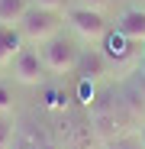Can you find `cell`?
I'll use <instances>...</instances> for the list:
<instances>
[{
	"instance_id": "6",
	"label": "cell",
	"mask_w": 145,
	"mask_h": 149,
	"mask_svg": "<svg viewBox=\"0 0 145 149\" xmlns=\"http://www.w3.org/2000/svg\"><path fill=\"white\" fill-rule=\"evenodd\" d=\"M110 62L103 52H97V49H81V62H78V71H81V78L84 81H93V78H100V74H107Z\"/></svg>"
},
{
	"instance_id": "3",
	"label": "cell",
	"mask_w": 145,
	"mask_h": 149,
	"mask_svg": "<svg viewBox=\"0 0 145 149\" xmlns=\"http://www.w3.org/2000/svg\"><path fill=\"white\" fill-rule=\"evenodd\" d=\"M39 55H42L45 71H52V74H74L78 62H81V49L71 39H65V36H55L45 45H39Z\"/></svg>"
},
{
	"instance_id": "5",
	"label": "cell",
	"mask_w": 145,
	"mask_h": 149,
	"mask_svg": "<svg viewBox=\"0 0 145 149\" xmlns=\"http://www.w3.org/2000/svg\"><path fill=\"white\" fill-rule=\"evenodd\" d=\"M116 33L129 42H145V10H123L116 16Z\"/></svg>"
},
{
	"instance_id": "15",
	"label": "cell",
	"mask_w": 145,
	"mask_h": 149,
	"mask_svg": "<svg viewBox=\"0 0 145 149\" xmlns=\"http://www.w3.org/2000/svg\"><path fill=\"white\" fill-rule=\"evenodd\" d=\"M139 68H142V74H145V42H142V58H139Z\"/></svg>"
},
{
	"instance_id": "14",
	"label": "cell",
	"mask_w": 145,
	"mask_h": 149,
	"mask_svg": "<svg viewBox=\"0 0 145 149\" xmlns=\"http://www.w3.org/2000/svg\"><path fill=\"white\" fill-rule=\"evenodd\" d=\"M45 97H48V101H45V107H52V110H55V107H61V94H58V91H48Z\"/></svg>"
},
{
	"instance_id": "11",
	"label": "cell",
	"mask_w": 145,
	"mask_h": 149,
	"mask_svg": "<svg viewBox=\"0 0 145 149\" xmlns=\"http://www.w3.org/2000/svg\"><path fill=\"white\" fill-rule=\"evenodd\" d=\"M32 7H45V10H68V0H32Z\"/></svg>"
},
{
	"instance_id": "4",
	"label": "cell",
	"mask_w": 145,
	"mask_h": 149,
	"mask_svg": "<svg viewBox=\"0 0 145 149\" xmlns=\"http://www.w3.org/2000/svg\"><path fill=\"white\" fill-rule=\"evenodd\" d=\"M10 65H13V78L26 88H36L45 81V65H42V55L36 45H23Z\"/></svg>"
},
{
	"instance_id": "1",
	"label": "cell",
	"mask_w": 145,
	"mask_h": 149,
	"mask_svg": "<svg viewBox=\"0 0 145 149\" xmlns=\"http://www.w3.org/2000/svg\"><path fill=\"white\" fill-rule=\"evenodd\" d=\"M65 26V10H45V7H29L26 16L19 19V36L26 45H45L48 39H55Z\"/></svg>"
},
{
	"instance_id": "13",
	"label": "cell",
	"mask_w": 145,
	"mask_h": 149,
	"mask_svg": "<svg viewBox=\"0 0 145 149\" xmlns=\"http://www.w3.org/2000/svg\"><path fill=\"white\" fill-rule=\"evenodd\" d=\"M110 149H142V143L139 139H116V143H110Z\"/></svg>"
},
{
	"instance_id": "10",
	"label": "cell",
	"mask_w": 145,
	"mask_h": 149,
	"mask_svg": "<svg viewBox=\"0 0 145 149\" xmlns=\"http://www.w3.org/2000/svg\"><path fill=\"white\" fill-rule=\"evenodd\" d=\"M13 139H16L13 117H0V149H13Z\"/></svg>"
},
{
	"instance_id": "7",
	"label": "cell",
	"mask_w": 145,
	"mask_h": 149,
	"mask_svg": "<svg viewBox=\"0 0 145 149\" xmlns=\"http://www.w3.org/2000/svg\"><path fill=\"white\" fill-rule=\"evenodd\" d=\"M23 45H26V42H23L19 29H16V26H3V23H0V65H10Z\"/></svg>"
},
{
	"instance_id": "18",
	"label": "cell",
	"mask_w": 145,
	"mask_h": 149,
	"mask_svg": "<svg viewBox=\"0 0 145 149\" xmlns=\"http://www.w3.org/2000/svg\"><path fill=\"white\" fill-rule=\"evenodd\" d=\"M45 149H55V146H45Z\"/></svg>"
},
{
	"instance_id": "17",
	"label": "cell",
	"mask_w": 145,
	"mask_h": 149,
	"mask_svg": "<svg viewBox=\"0 0 145 149\" xmlns=\"http://www.w3.org/2000/svg\"><path fill=\"white\" fill-rule=\"evenodd\" d=\"M68 3H78V0H68Z\"/></svg>"
},
{
	"instance_id": "2",
	"label": "cell",
	"mask_w": 145,
	"mask_h": 149,
	"mask_svg": "<svg viewBox=\"0 0 145 149\" xmlns=\"http://www.w3.org/2000/svg\"><path fill=\"white\" fill-rule=\"evenodd\" d=\"M65 23L71 26V33H74L81 42L87 45H97V42H103L110 36V23L100 10H90V7H81V3H71L65 10Z\"/></svg>"
},
{
	"instance_id": "9",
	"label": "cell",
	"mask_w": 145,
	"mask_h": 149,
	"mask_svg": "<svg viewBox=\"0 0 145 149\" xmlns=\"http://www.w3.org/2000/svg\"><path fill=\"white\" fill-rule=\"evenodd\" d=\"M16 110V97H13V88L0 81V117H13Z\"/></svg>"
},
{
	"instance_id": "8",
	"label": "cell",
	"mask_w": 145,
	"mask_h": 149,
	"mask_svg": "<svg viewBox=\"0 0 145 149\" xmlns=\"http://www.w3.org/2000/svg\"><path fill=\"white\" fill-rule=\"evenodd\" d=\"M32 3L29 0H0V23L3 26H19V19L26 16Z\"/></svg>"
},
{
	"instance_id": "12",
	"label": "cell",
	"mask_w": 145,
	"mask_h": 149,
	"mask_svg": "<svg viewBox=\"0 0 145 149\" xmlns=\"http://www.w3.org/2000/svg\"><path fill=\"white\" fill-rule=\"evenodd\" d=\"M78 3H81V7H90V10H100V13H103V10L113 3V0H78Z\"/></svg>"
},
{
	"instance_id": "16",
	"label": "cell",
	"mask_w": 145,
	"mask_h": 149,
	"mask_svg": "<svg viewBox=\"0 0 145 149\" xmlns=\"http://www.w3.org/2000/svg\"><path fill=\"white\" fill-rule=\"evenodd\" d=\"M139 143H142V149H145V123H142V130H139Z\"/></svg>"
}]
</instances>
